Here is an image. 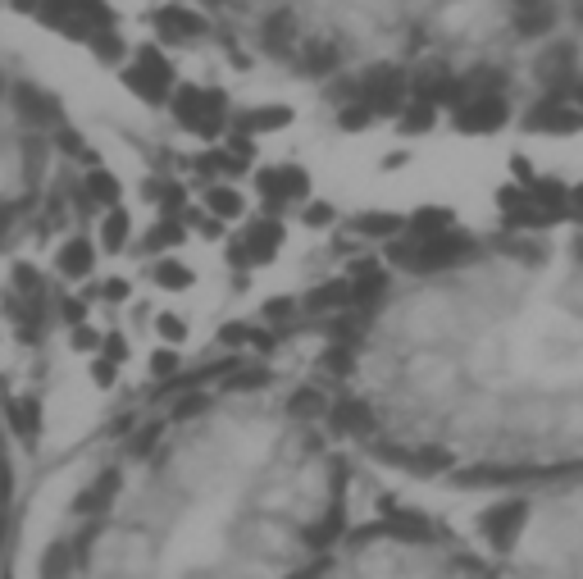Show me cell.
I'll list each match as a JSON object with an SVG mask.
<instances>
[{
  "label": "cell",
  "instance_id": "6da1fadb",
  "mask_svg": "<svg viewBox=\"0 0 583 579\" xmlns=\"http://www.w3.org/2000/svg\"><path fill=\"white\" fill-rule=\"evenodd\" d=\"M119 484L78 579H283L333 525L338 475L315 429L287 411L210 406Z\"/></svg>",
  "mask_w": 583,
  "mask_h": 579
},
{
  "label": "cell",
  "instance_id": "7a4b0ae2",
  "mask_svg": "<svg viewBox=\"0 0 583 579\" xmlns=\"http://www.w3.org/2000/svg\"><path fill=\"white\" fill-rule=\"evenodd\" d=\"M315 579H474L470 561L415 529H369L319 570Z\"/></svg>",
  "mask_w": 583,
  "mask_h": 579
},
{
  "label": "cell",
  "instance_id": "3957f363",
  "mask_svg": "<svg viewBox=\"0 0 583 579\" xmlns=\"http://www.w3.org/2000/svg\"><path fill=\"white\" fill-rule=\"evenodd\" d=\"M123 87L151 105H164L174 96V64L164 60L155 46H142L133 64H123Z\"/></svg>",
  "mask_w": 583,
  "mask_h": 579
},
{
  "label": "cell",
  "instance_id": "277c9868",
  "mask_svg": "<svg viewBox=\"0 0 583 579\" xmlns=\"http://www.w3.org/2000/svg\"><path fill=\"white\" fill-rule=\"evenodd\" d=\"M451 119H456V128L461 133H492V128H502L506 119H511V101H506V87H479V92H470L456 110H451Z\"/></svg>",
  "mask_w": 583,
  "mask_h": 579
},
{
  "label": "cell",
  "instance_id": "5b68a950",
  "mask_svg": "<svg viewBox=\"0 0 583 579\" xmlns=\"http://www.w3.org/2000/svg\"><path fill=\"white\" fill-rule=\"evenodd\" d=\"M155 32H160L164 42H192V37H205V19L192 10H183V5H164V10L151 14Z\"/></svg>",
  "mask_w": 583,
  "mask_h": 579
},
{
  "label": "cell",
  "instance_id": "8992f818",
  "mask_svg": "<svg viewBox=\"0 0 583 579\" xmlns=\"http://www.w3.org/2000/svg\"><path fill=\"white\" fill-rule=\"evenodd\" d=\"M260 187H265L269 201H301L310 192V178L301 174V169L283 165V169H269V174L260 178Z\"/></svg>",
  "mask_w": 583,
  "mask_h": 579
},
{
  "label": "cell",
  "instance_id": "52a82bcc",
  "mask_svg": "<svg viewBox=\"0 0 583 579\" xmlns=\"http://www.w3.org/2000/svg\"><path fill=\"white\" fill-rule=\"evenodd\" d=\"M278 238H283V233H278V224H251L246 228V238H242V247H233V256H242V260H269L278 251Z\"/></svg>",
  "mask_w": 583,
  "mask_h": 579
},
{
  "label": "cell",
  "instance_id": "ba28073f",
  "mask_svg": "<svg viewBox=\"0 0 583 579\" xmlns=\"http://www.w3.org/2000/svg\"><path fill=\"white\" fill-rule=\"evenodd\" d=\"M92 265H96L92 242H69V247L60 251V269L69 274V279H82V274H92Z\"/></svg>",
  "mask_w": 583,
  "mask_h": 579
},
{
  "label": "cell",
  "instance_id": "9c48e42d",
  "mask_svg": "<svg viewBox=\"0 0 583 579\" xmlns=\"http://www.w3.org/2000/svg\"><path fill=\"white\" fill-rule=\"evenodd\" d=\"M292 114L283 110V105H274V110H260V114H242V133H265V128H283Z\"/></svg>",
  "mask_w": 583,
  "mask_h": 579
},
{
  "label": "cell",
  "instance_id": "30bf717a",
  "mask_svg": "<svg viewBox=\"0 0 583 579\" xmlns=\"http://www.w3.org/2000/svg\"><path fill=\"white\" fill-rule=\"evenodd\" d=\"M205 206L215 210L219 219H233V215H242V197H237L233 187H210V192H205Z\"/></svg>",
  "mask_w": 583,
  "mask_h": 579
},
{
  "label": "cell",
  "instance_id": "8fae6325",
  "mask_svg": "<svg viewBox=\"0 0 583 579\" xmlns=\"http://www.w3.org/2000/svg\"><path fill=\"white\" fill-rule=\"evenodd\" d=\"M87 201H92V210L119 201V183H114L110 174H92V178H87Z\"/></svg>",
  "mask_w": 583,
  "mask_h": 579
},
{
  "label": "cell",
  "instance_id": "7c38bea8",
  "mask_svg": "<svg viewBox=\"0 0 583 579\" xmlns=\"http://www.w3.org/2000/svg\"><path fill=\"white\" fill-rule=\"evenodd\" d=\"M123 238H128V215H123V210H110V219L101 224V242H105L110 251H119Z\"/></svg>",
  "mask_w": 583,
  "mask_h": 579
},
{
  "label": "cell",
  "instance_id": "4fadbf2b",
  "mask_svg": "<svg viewBox=\"0 0 583 579\" xmlns=\"http://www.w3.org/2000/svg\"><path fill=\"white\" fill-rule=\"evenodd\" d=\"M160 283H169V288H183V283H192V274H187L183 265H160V274H155Z\"/></svg>",
  "mask_w": 583,
  "mask_h": 579
},
{
  "label": "cell",
  "instance_id": "5bb4252c",
  "mask_svg": "<svg viewBox=\"0 0 583 579\" xmlns=\"http://www.w3.org/2000/svg\"><path fill=\"white\" fill-rule=\"evenodd\" d=\"M328 219H333V210L328 206H310L306 210V224H328Z\"/></svg>",
  "mask_w": 583,
  "mask_h": 579
},
{
  "label": "cell",
  "instance_id": "9a60e30c",
  "mask_svg": "<svg viewBox=\"0 0 583 579\" xmlns=\"http://www.w3.org/2000/svg\"><path fill=\"white\" fill-rule=\"evenodd\" d=\"M574 105L583 110V73H579V83H574Z\"/></svg>",
  "mask_w": 583,
  "mask_h": 579
}]
</instances>
